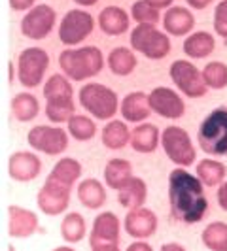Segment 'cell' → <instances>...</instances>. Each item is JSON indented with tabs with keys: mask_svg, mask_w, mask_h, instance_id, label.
Here are the masks:
<instances>
[{
	"mask_svg": "<svg viewBox=\"0 0 227 251\" xmlns=\"http://www.w3.org/2000/svg\"><path fill=\"white\" fill-rule=\"evenodd\" d=\"M195 26V17L184 6H170L163 15V28L170 36H186Z\"/></svg>",
	"mask_w": 227,
	"mask_h": 251,
	"instance_id": "d6986e66",
	"label": "cell"
},
{
	"mask_svg": "<svg viewBox=\"0 0 227 251\" xmlns=\"http://www.w3.org/2000/svg\"><path fill=\"white\" fill-rule=\"evenodd\" d=\"M42 93H44L46 100L59 99V97H74V87L64 74H53L46 79Z\"/></svg>",
	"mask_w": 227,
	"mask_h": 251,
	"instance_id": "e575fe53",
	"label": "cell"
},
{
	"mask_svg": "<svg viewBox=\"0 0 227 251\" xmlns=\"http://www.w3.org/2000/svg\"><path fill=\"white\" fill-rule=\"evenodd\" d=\"M59 66L68 79L84 81L101 74L104 68V57L102 51L95 46L66 48L59 55Z\"/></svg>",
	"mask_w": 227,
	"mask_h": 251,
	"instance_id": "7a4b0ae2",
	"label": "cell"
},
{
	"mask_svg": "<svg viewBox=\"0 0 227 251\" xmlns=\"http://www.w3.org/2000/svg\"><path fill=\"white\" fill-rule=\"evenodd\" d=\"M95 28L93 15L85 10H70L64 13V17L59 23V40L66 48L80 46L87 36H91Z\"/></svg>",
	"mask_w": 227,
	"mask_h": 251,
	"instance_id": "30bf717a",
	"label": "cell"
},
{
	"mask_svg": "<svg viewBox=\"0 0 227 251\" xmlns=\"http://www.w3.org/2000/svg\"><path fill=\"white\" fill-rule=\"evenodd\" d=\"M161 251H186V248L176 244V242H169V244H165L163 248H161Z\"/></svg>",
	"mask_w": 227,
	"mask_h": 251,
	"instance_id": "ee69618b",
	"label": "cell"
},
{
	"mask_svg": "<svg viewBox=\"0 0 227 251\" xmlns=\"http://www.w3.org/2000/svg\"><path fill=\"white\" fill-rule=\"evenodd\" d=\"M161 146L165 155L180 168H188L197 159L195 146L189 138L188 130H184L182 126H165L161 132Z\"/></svg>",
	"mask_w": 227,
	"mask_h": 251,
	"instance_id": "8992f818",
	"label": "cell"
},
{
	"mask_svg": "<svg viewBox=\"0 0 227 251\" xmlns=\"http://www.w3.org/2000/svg\"><path fill=\"white\" fill-rule=\"evenodd\" d=\"M159 226L157 215L151 212L150 208H137V210H129L123 219V228L129 236L135 240H146L155 234Z\"/></svg>",
	"mask_w": 227,
	"mask_h": 251,
	"instance_id": "9a60e30c",
	"label": "cell"
},
{
	"mask_svg": "<svg viewBox=\"0 0 227 251\" xmlns=\"http://www.w3.org/2000/svg\"><path fill=\"white\" fill-rule=\"evenodd\" d=\"M216 199H218V204H220V208L227 212V179L220 185L218 189V193H216Z\"/></svg>",
	"mask_w": 227,
	"mask_h": 251,
	"instance_id": "ab89813d",
	"label": "cell"
},
{
	"mask_svg": "<svg viewBox=\"0 0 227 251\" xmlns=\"http://www.w3.org/2000/svg\"><path fill=\"white\" fill-rule=\"evenodd\" d=\"M70 191H72L70 187H64L61 183L46 177L44 185L36 195L38 210L44 215H50V217L64 214L68 210V204H70Z\"/></svg>",
	"mask_w": 227,
	"mask_h": 251,
	"instance_id": "8fae6325",
	"label": "cell"
},
{
	"mask_svg": "<svg viewBox=\"0 0 227 251\" xmlns=\"http://www.w3.org/2000/svg\"><path fill=\"white\" fill-rule=\"evenodd\" d=\"M133 177V164L127 159H110L104 166V181L110 189H119Z\"/></svg>",
	"mask_w": 227,
	"mask_h": 251,
	"instance_id": "4316f807",
	"label": "cell"
},
{
	"mask_svg": "<svg viewBox=\"0 0 227 251\" xmlns=\"http://www.w3.org/2000/svg\"><path fill=\"white\" fill-rule=\"evenodd\" d=\"M202 79L208 89H226L227 87V64L222 61H212L204 66Z\"/></svg>",
	"mask_w": 227,
	"mask_h": 251,
	"instance_id": "d590c367",
	"label": "cell"
},
{
	"mask_svg": "<svg viewBox=\"0 0 227 251\" xmlns=\"http://www.w3.org/2000/svg\"><path fill=\"white\" fill-rule=\"evenodd\" d=\"M40 230V219L32 210L21 206H8V234L12 238H28Z\"/></svg>",
	"mask_w": 227,
	"mask_h": 251,
	"instance_id": "e0dca14e",
	"label": "cell"
},
{
	"mask_svg": "<svg viewBox=\"0 0 227 251\" xmlns=\"http://www.w3.org/2000/svg\"><path fill=\"white\" fill-rule=\"evenodd\" d=\"M146 2H150L153 8H157V10H169L170 8V4L174 2V0H146Z\"/></svg>",
	"mask_w": 227,
	"mask_h": 251,
	"instance_id": "7bdbcfd3",
	"label": "cell"
},
{
	"mask_svg": "<svg viewBox=\"0 0 227 251\" xmlns=\"http://www.w3.org/2000/svg\"><path fill=\"white\" fill-rule=\"evenodd\" d=\"M131 48L146 59L159 61L170 53V38L155 25H137L131 30Z\"/></svg>",
	"mask_w": 227,
	"mask_h": 251,
	"instance_id": "5b68a950",
	"label": "cell"
},
{
	"mask_svg": "<svg viewBox=\"0 0 227 251\" xmlns=\"http://www.w3.org/2000/svg\"><path fill=\"white\" fill-rule=\"evenodd\" d=\"M36 6V0H10V8L15 12H28Z\"/></svg>",
	"mask_w": 227,
	"mask_h": 251,
	"instance_id": "f35d334b",
	"label": "cell"
},
{
	"mask_svg": "<svg viewBox=\"0 0 227 251\" xmlns=\"http://www.w3.org/2000/svg\"><path fill=\"white\" fill-rule=\"evenodd\" d=\"M53 251H76L74 248H68V246H61V248H55Z\"/></svg>",
	"mask_w": 227,
	"mask_h": 251,
	"instance_id": "7dc6e473",
	"label": "cell"
},
{
	"mask_svg": "<svg viewBox=\"0 0 227 251\" xmlns=\"http://www.w3.org/2000/svg\"><path fill=\"white\" fill-rule=\"evenodd\" d=\"M129 13L119 6H106L99 13V28L108 36H121L129 30Z\"/></svg>",
	"mask_w": 227,
	"mask_h": 251,
	"instance_id": "ffe728a7",
	"label": "cell"
},
{
	"mask_svg": "<svg viewBox=\"0 0 227 251\" xmlns=\"http://www.w3.org/2000/svg\"><path fill=\"white\" fill-rule=\"evenodd\" d=\"M169 75L174 81L176 89L189 99H201L206 95V83L202 79V72L195 66L193 63H189L186 59H178L170 64L169 68Z\"/></svg>",
	"mask_w": 227,
	"mask_h": 251,
	"instance_id": "ba28073f",
	"label": "cell"
},
{
	"mask_svg": "<svg viewBox=\"0 0 227 251\" xmlns=\"http://www.w3.org/2000/svg\"><path fill=\"white\" fill-rule=\"evenodd\" d=\"M127 251H153V248H151L148 242H144V240H137V242H133L127 248Z\"/></svg>",
	"mask_w": 227,
	"mask_h": 251,
	"instance_id": "60d3db41",
	"label": "cell"
},
{
	"mask_svg": "<svg viewBox=\"0 0 227 251\" xmlns=\"http://www.w3.org/2000/svg\"><path fill=\"white\" fill-rule=\"evenodd\" d=\"M214 30L227 40V0H222L214 8Z\"/></svg>",
	"mask_w": 227,
	"mask_h": 251,
	"instance_id": "74e56055",
	"label": "cell"
},
{
	"mask_svg": "<svg viewBox=\"0 0 227 251\" xmlns=\"http://www.w3.org/2000/svg\"><path fill=\"white\" fill-rule=\"evenodd\" d=\"M106 64L110 68V72L114 75H129L135 72L137 68V55L129 48H114L110 53H108V59H106Z\"/></svg>",
	"mask_w": 227,
	"mask_h": 251,
	"instance_id": "f1b7e54d",
	"label": "cell"
},
{
	"mask_svg": "<svg viewBox=\"0 0 227 251\" xmlns=\"http://www.w3.org/2000/svg\"><path fill=\"white\" fill-rule=\"evenodd\" d=\"M13 117L21 123H28L32 119H36L40 113V102L32 93H17L10 102Z\"/></svg>",
	"mask_w": 227,
	"mask_h": 251,
	"instance_id": "83f0119b",
	"label": "cell"
},
{
	"mask_svg": "<svg viewBox=\"0 0 227 251\" xmlns=\"http://www.w3.org/2000/svg\"><path fill=\"white\" fill-rule=\"evenodd\" d=\"M91 251H121L117 248V244H106V246H95L91 248Z\"/></svg>",
	"mask_w": 227,
	"mask_h": 251,
	"instance_id": "f6af8a7d",
	"label": "cell"
},
{
	"mask_svg": "<svg viewBox=\"0 0 227 251\" xmlns=\"http://www.w3.org/2000/svg\"><path fill=\"white\" fill-rule=\"evenodd\" d=\"M191 8H195V10H204V8H208L214 0H186Z\"/></svg>",
	"mask_w": 227,
	"mask_h": 251,
	"instance_id": "b9f144b4",
	"label": "cell"
},
{
	"mask_svg": "<svg viewBox=\"0 0 227 251\" xmlns=\"http://www.w3.org/2000/svg\"><path fill=\"white\" fill-rule=\"evenodd\" d=\"M159 142L161 134L153 123H140L131 130V148L137 153H153Z\"/></svg>",
	"mask_w": 227,
	"mask_h": 251,
	"instance_id": "7402d4cb",
	"label": "cell"
},
{
	"mask_svg": "<svg viewBox=\"0 0 227 251\" xmlns=\"http://www.w3.org/2000/svg\"><path fill=\"white\" fill-rule=\"evenodd\" d=\"M27 142L38 153L57 157V155H63L68 148V132L61 126L38 125L28 130Z\"/></svg>",
	"mask_w": 227,
	"mask_h": 251,
	"instance_id": "9c48e42d",
	"label": "cell"
},
{
	"mask_svg": "<svg viewBox=\"0 0 227 251\" xmlns=\"http://www.w3.org/2000/svg\"><path fill=\"white\" fill-rule=\"evenodd\" d=\"M146 199H148V185L142 177L133 176L123 187L117 191V202L125 208L127 212L142 208Z\"/></svg>",
	"mask_w": 227,
	"mask_h": 251,
	"instance_id": "44dd1931",
	"label": "cell"
},
{
	"mask_svg": "<svg viewBox=\"0 0 227 251\" xmlns=\"http://www.w3.org/2000/svg\"><path fill=\"white\" fill-rule=\"evenodd\" d=\"M121 238V223L114 212H102L93 219V226L89 232V246H106L117 244Z\"/></svg>",
	"mask_w": 227,
	"mask_h": 251,
	"instance_id": "5bb4252c",
	"label": "cell"
},
{
	"mask_svg": "<svg viewBox=\"0 0 227 251\" xmlns=\"http://www.w3.org/2000/svg\"><path fill=\"white\" fill-rule=\"evenodd\" d=\"M80 176H82V164H80V161H76L72 157H63V159H59L55 163V166L51 168L48 177L64 185V187L72 189L78 183Z\"/></svg>",
	"mask_w": 227,
	"mask_h": 251,
	"instance_id": "d4e9b609",
	"label": "cell"
},
{
	"mask_svg": "<svg viewBox=\"0 0 227 251\" xmlns=\"http://www.w3.org/2000/svg\"><path fill=\"white\" fill-rule=\"evenodd\" d=\"M78 97H80L82 108L91 113L95 119L110 121L114 119V115L119 112V100H117L115 91L102 83L89 81L80 89Z\"/></svg>",
	"mask_w": 227,
	"mask_h": 251,
	"instance_id": "277c9868",
	"label": "cell"
},
{
	"mask_svg": "<svg viewBox=\"0 0 227 251\" xmlns=\"http://www.w3.org/2000/svg\"><path fill=\"white\" fill-rule=\"evenodd\" d=\"M50 66V55L42 48H27L17 57V77L23 87H38Z\"/></svg>",
	"mask_w": 227,
	"mask_h": 251,
	"instance_id": "52a82bcc",
	"label": "cell"
},
{
	"mask_svg": "<svg viewBox=\"0 0 227 251\" xmlns=\"http://www.w3.org/2000/svg\"><path fill=\"white\" fill-rule=\"evenodd\" d=\"M101 140L104 148H108V150H123L127 144H131V130L125 125V121L110 119L106 125L102 126Z\"/></svg>",
	"mask_w": 227,
	"mask_h": 251,
	"instance_id": "cb8c5ba5",
	"label": "cell"
},
{
	"mask_svg": "<svg viewBox=\"0 0 227 251\" xmlns=\"http://www.w3.org/2000/svg\"><path fill=\"white\" fill-rule=\"evenodd\" d=\"M204 248L210 251H227V223L214 221L204 226L201 234Z\"/></svg>",
	"mask_w": 227,
	"mask_h": 251,
	"instance_id": "d6a6232c",
	"label": "cell"
},
{
	"mask_svg": "<svg viewBox=\"0 0 227 251\" xmlns=\"http://www.w3.org/2000/svg\"><path fill=\"white\" fill-rule=\"evenodd\" d=\"M216 48V40L206 30H197L184 40V53L189 59H204Z\"/></svg>",
	"mask_w": 227,
	"mask_h": 251,
	"instance_id": "484cf974",
	"label": "cell"
},
{
	"mask_svg": "<svg viewBox=\"0 0 227 251\" xmlns=\"http://www.w3.org/2000/svg\"><path fill=\"white\" fill-rule=\"evenodd\" d=\"M76 191H78L80 204L89 210H99L106 204V187L95 177H87V179L80 181Z\"/></svg>",
	"mask_w": 227,
	"mask_h": 251,
	"instance_id": "603a6c76",
	"label": "cell"
},
{
	"mask_svg": "<svg viewBox=\"0 0 227 251\" xmlns=\"http://www.w3.org/2000/svg\"><path fill=\"white\" fill-rule=\"evenodd\" d=\"M57 13L50 4H38L28 10L21 21V34L28 40H44L55 26Z\"/></svg>",
	"mask_w": 227,
	"mask_h": 251,
	"instance_id": "7c38bea8",
	"label": "cell"
},
{
	"mask_svg": "<svg viewBox=\"0 0 227 251\" xmlns=\"http://www.w3.org/2000/svg\"><path fill=\"white\" fill-rule=\"evenodd\" d=\"M169 206L178 223L195 225L208 212L202 181L186 168H174L169 174Z\"/></svg>",
	"mask_w": 227,
	"mask_h": 251,
	"instance_id": "6da1fadb",
	"label": "cell"
},
{
	"mask_svg": "<svg viewBox=\"0 0 227 251\" xmlns=\"http://www.w3.org/2000/svg\"><path fill=\"white\" fill-rule=\"evenodd\" d=\"M74 97H59V99H50L46 100V117L51 123H68L70 117L76 115Z\"/></svg>",
	"mask_w": 227,
	"mask_h": 251,
	"instance_id": "4dcf8cb0",
	"label": "cell"
},
{
	"mask_svg": "<svg viewBox=\"0 0 227 251\" xmlns=\"http://www.w3.org/2000/svg\"><path fill=\"white\" fill-rule=\"evenodd\" d=\"M66 125H68V134L74 140H78V142H89L97 134V125L89 115L76 113V115L70 117V121Z\"/></svg>",
	"mask_w": 227,
	"mask_h": 251,
	"instance_id": "836d02e7",
	"label": "cell"
},
{
	"mask_svg": "<svg viewBox=\"0 0 227 251\" xmlns=\"http://www.w3.org/2000/svg\"><path fill=\"white\" fill-rule=\"evenodd\" d=\"M131 17L133 21H137L139 25H157L159 23V10L153 8L150 2L146 0H137L131 6Z\"/></svg>",
	"mask_w": 227,
	"mask_h": 251,
	"instance_id": "8d00e7d4",
	"label": "cell"
},
{
	"mask_svg": "<svg viewBox=\"0 0 227 251\" xmlns=\"http://www.w3.org/2000/svg\"><path fill=\"white\" fill-rule=\"evenodd\" d=\"M78 6H95L99 0H74Z\"/></svg>",
	"mask_w": 227,
	"mask_h": 251,
	"instance_id": "bcb514c9",
	"label": "cell"
},
{
	"mask_svg": "<svg viewBox=\"0 0 227 251\" xmlns=\"http://www.w3.org/2000/svg\"><path fill=\"white\" fill-rule=\"evenodd\" d=\"M119 113H121L123 121H127V123H137V125L146 123V119L153 113L150 108L148 95L142 93V91L129 93L119 104Z\"/></svg>",
	"mask_w": 227,
	"mask_h": 251,
	"instance_id": "ac0fdd59",
	"label": "cell"
},
{
	"mask_svg": "<svg viewBox=\"0 0 227 251\" xmlns=\"http://www.w3.org/2000/svg\"><path fill=\"white\" fill-rule=\"evenodd\" d=\"M150 108L153 113L165 119H180L186 113V102L170 87H155L148 95Z\"/></svg>",
	"mask_w": 227,
	"mask_h": 251,
	"instance_id": "4fadbf2b",
	"label": "cell"
},
{
	"mask_svg": "<svg viewBox=\"0 0 227 251\" xmlns=\"http://www.w3.org/2000/svg\"><path fill=\"white\" fill-rule=\"evenodd\" d=\"M42 172V161L32 151H15L8 159V176L15 181H32Z\"/></svg>",
	"mask_w": 227,
	"mask_h": 251,
	"instance_id": "2e32d148",
	"label": "cell"
},
{
	"mask_svg": "<svg viewBox=\"0 0 227 251\" xmlns=\"http://www.w3.org/2000/svg\"><path fill=\"white\" fill-rule=\"evenodd\" d=\"M197 142L210 157L227 155V106L214 108L199 125Z\"/></svg>",
	"mask_w": 227,
	"mask_h": 251,
	"instance_id": "3957f363",
	"label": "cell"
},
{
	"mask_svg": "<svg viewBox=\"0 0 227 251\" xmlns=\"http://www.w3.org/2000/svg\"><path fill=\"white\" fill-rule=\"evenodd\" d=\"M85 234H87V225L84 215L78 212H70L64 215L61 221V238L66 244H78L84 240Z\"/></svg>",
	"mask_w": 227,
	"mask_h": 251,
	"instance_id": "1f68e13d",
	"label": "cell"
},
{
	"mask_svg": "<svg viewBox=\"0 0 227 251\" xmlns=\"http://www.w3.org/2000/svg\"><path fill=\"white\" fill-rule=\"evenodd\" d=\"M197 177L202 181V185L206 187H218L226 181L227 166L216 159H202L201 163H197Z\"/></svg>",
	"mask_w": 227,
	"mask_h": 251,
	"instance_id": "f546056e",
	"label": "cell"
}]
</instances>
